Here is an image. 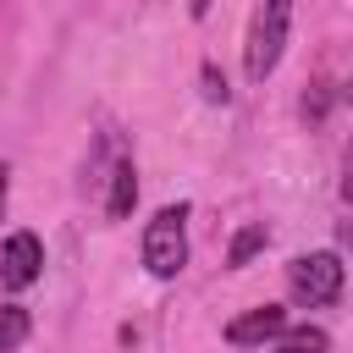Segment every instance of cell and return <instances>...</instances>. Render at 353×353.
<instances>
[{
  "instance_id": "4fadbf2b",
  "label": "cell",
  "mask_w": 353,
  "mask_h": 353,
  "mask_svg": "<svg viewBox=\"0 0 353 353\" xmlns=\"http://www.w3.org/2000/svg\"><path fill=\"white\" fill-rule=\"evenodd\" d=\"M210 6H215V0H193L188 11H193V17H210Z\"/></svg>"
},
{
  "instance_id": "7c38bea8",
  "label": "cell",
  "mask_w": 353,
  "mask_h": 353,
  "mask_svg": "<svg viewBox=\"0 0 353 353\" xmlns=\"http://www.w3.org/2000/svg\"><path fill=\"white\" fill-rule=\"evenodd\" d=\"M6 199H11V165L0 160V215H6Z\"/></svg>"
},
{
  "instance_id": "30bf717a",
  "label": "cell",
  "mask_w": 353,
  "mask_h": 353,
  "mask_svg": "<svg viewBox=\"0 0 353 353\" xmlns=\"http://www.w3.org/2000/svg\"><path fill=\"white\" fill-rule=\"evenodd\" d=\"M199 83H204V99H210V105H226V99H232V88H226V72H221L215 61H204Z\"/></svg>"
},
{
  "instance_id": "9c48e42d",
  "label": "cell",
  "mask_w": 353,
  "mask_h": 353,
  "mask_svg": "<svg viewBox=\"0 0 353 353\" xmlns=\"http://www.w3.org/2000/svg\"><path fill=\"white\" fill-rule=\"evenodd\" d=\"M28 331H33L28 309H17V303H0V353L22 347V342H28Z\"/></svg>"
},
{
  "instance_id": "6da1fadb",
  "label": "cell",
  "mask_w": 353,
  "mask_h": 353,
  "mask_svg": "<svg viewBox=\"0 0 353 353\" xmlns=\"http://www.w3.org/2000/svg\"><path fill=\"white\" fill-rule=\"evenodd\" d=\"M188 204H165V210H154V221L143 226V265H149V276H160V281H171L182 265H188Z\"/></svg>"
},
{
  "instance_id": "52a82bcc",
  "label": "cell",
  "mask_w": 353,
  "mask_h": 353,
  "mask_svg": "<svg viewBox=\"0 0 353 353\" xmlns=\"http://www.w3.org/2000/svg\"><path fill=\"white\" fill-rule=\"evenodd\" d=\"M270 353H331V336L320 325H281V336L270 342Z\"/></svg>"
},
{
  "instance_id": "3957f363",
  "label": "cell",
  "mask_w": 353,
  "mask_h": 353,
  "mask_svg": "<svg viewBox=\"0 0 353 353\" xmlns=\"http://www.w3.org/2000/svg\"><path fill=\"white\" fill-rule=\"evenodd\" d=\"M287 22H292V0H265L254 11V33H248V77L265 83L287 50Z\"/></svg>"
},
{
  "instance_id": "5b68a950",
  "label": "cell",
  "mask_w": 353,
  "mask_h": 353,
  "mask_svg": "<svg viewBox=\"0 0 353 353\" xmlns=\"http://www.w3.org/2000/svg\"><path fill=\"white\" fill-rule=\"evenodd\" d=\"M281 325H287V309H281V303H265V309L237 314V320L226 325V342H232V347H265V342L281 336Z\"/></svg>"
},
{
  "instance_id": "ba28073f",
  "label": "cell",
  "mask_w": 353,
  "mask_h": 353,
  "mask_svg": "<svg viewBox=\"0 0 353 353\" xmlns=\"http://www.w3.org/2000/svg\"><path fill=\"white\" fill-rule=\"evenodd\" d=\"M265 243H270V226H265V221H248V226L232 237V248H226V265H232V270H243V265H248V259H254Z\"/></svg>"
},
{
  "instance_id": "7a4b0ae2",
  "label": "cell",
  "mask_w": 353,
  "mask_h": 353,
  "mask_svg": "<svg viewBox=\"0 0 353 353\" xmlns=\"http://www.w3.org/2000/svg\"><path fill=\"white\" fill-rule=\"evenodd\" d=\"M342 276H347V265H342V254H336V248L298 254V259L287 265L292 298H298V303H309V309H325V303H336V298H342Z\"/></svg>"
},
{
  "instance_id": "277c9868",
  "label": "cell",
  "mask_w": 353,
  "mask_h": 353,
  "mask_svg": "<svg viewBox=\"0 0 353 353\" xmlns=\"http://www.w3.org/2000/svg\"><path fill=\"white\" fill-rule=\"evenodd\" d=\"M39 276H44V243H39L33 232H11V237L0 243V287L22 292V287H33Z\"/></svg>"
},
{
  "instance_id": "8992f818",
  "label": "cell",
  "mask_w": 353,
  "mask_h": 353,
  "mask_svg": "<svg viewBox=\"0 0 353 353\" xmlns=\"http://www.w3.org/2000/svg\"><path fill=\"white\" fill-rule=\"evenodd\" d=\"M132 204H138V171H132V160H121V165H116V176H110L105 215H110V221H127V215H132Z\"/></svg>"
},
{
  "instance_id": "8fae6325",
  "label": "cell",
  "mask_w": 353,
  "mask_h": 353,
  "mask_svg": "<svg viewBox=\"0 0 353 353\" xmlns=\"http://www.w3.org/2000/svg\"><path fill=\"white\" fill-rule=\"evenodd\" d=\"M325 99H331V88H325V83H314V88L303 94V116H314V121H320V116H325Z\"/></svg>"
}]
</instances>
